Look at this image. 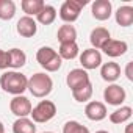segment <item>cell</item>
<instances>
[{
  "instance_id": "3957f363",
  "label": "cell",
  "mask_w": 133,
  "mask_h": 133,
  "mask_svg": "<svg viewBox=\"0 0 133 133\" xmlns=\"http://www.w3.org/2000/svg\"><path fill=\"white\" fill-rule=\"evenodd\" d=\"M36 59L41 64V68H44L47 72H56L59 71L63 59L59 58L58 52L52 47H41L36 52Z\"/></svg>"
},
{
  "instance_id": "7c38bea8",
  "label": "cell",
  "mask_w": 133,
  "mask_h": 133,
  "mask_svg": "<svg viewBox=\"0 0 133 133\" xmlns=\"http://www.w3.org/2000/svg\"><path fill=\"white\" fill-rule=\"evenodd\" d=\"M92 10V17L97 19V21H107L110 19L111 16V11H113V6H111V2L110 0H96L91 6Z\"/></svg>"
},
{
  "instance_id": "4316f807",
  "label": "cell",
  "mask_w": 133,
  "mask_h": 133,
  "mask_svg": "<svg viewBox=\"0 0 133 133\" xmlns=\"http://www.w3.org/2000/svg\"><path fill=\"white\" fill-rule=\"evenodd\" d=\"M10 68V56L8 52L0 49V69H8Z\"/></svg>"
},
{
  "instance_id": "1f68e13d",
  "label": "cell",
  "mask_w": 133,
  "mask_h": 133,
  "mask_svg": "<svg viewBox=\"0 0 133 133\" xmlns=\"http://www.w3.org/2000/svg\"><path fill=\"white\" fill-rule=\"evenodd\" d=\"M42 133H52V131H42Z\"/></svg>"
},
{
  "instance_id": "f1b7e54d",
  "label": "cell",
  "mask_w": 133,
  "mask_h": 133,
  "mask_svg": "<svg viewBox=\"0 0 133 133\" xmlns=\"http://www.w3.org/2000/svg\"><path fill=\"white\" fill-rule=\"evenodd\" d=\"M125 133H133V124H128L125 127Z\"/></svg>"
},
{
  "instance_id": "603a6c76",
  "label": "cell",
  "mask_w": 133,
  "mask_h": 133,
  "mask_svg": "<svg viewBox=\"0 0 133 133\" xmlns=\"http://www.w3.org/2000/svg\"><path fill=\"white\" fill-rule=\"evenodd\" d=\"M16 14V3L13 0H0V19L10 21Z\"/></svg>"
},
{
  "instance_id": "e0dca14e",
  "label": "cell",
  "mask_w": 133,
  "mask_h": 133,
  "mask_svg": "<svg viewBox=\"0 0 133 133\" xmlns=\"http://www.w3.org/2000/svg\"><path fill=\"white\" fill-rule=\"evenodd\" d=\"M114 14H116L117 25H121V27H130L133 24V8L131 6H128V5L121 6V8H117V11Z\"/></svg>"
},
{
  "instance_id": "d6986e66",
  "label": "cell",
  "mask_w": 133,
  "mask_h": 133,
  "mask_svg": "<svg viewBox=\"0 0 133 133\" xmlns=\"http://www.w3.org/2000/svg\"><path fill=\"white\" fill-rule=\"evenodd\" d=\"M78 45L77 42H64V44H59V49H58V55L61 59H74L78 56Z\"/></svg>"
},
{
  "instance_id": "ba28073f",
  "label": "cell",
  "mask_w": 133,
  "mask_h": 133,
  "mask_svg": "<svg viewBox=\"0 0 133 133\" xmlns=\"http://www.w3.org/2000/svg\"><path fill=\"white\" fill-rule=\"evenodd\" d=\"M80 63L83 66L85 71H92L97 69L99 66L102 64V55L99 50L96 49H86L83 50V53L80 55Z\"/></svg>"
},
{
  "instance_id": "4fadbf2b",
  "label": "cell",
  "mask_w": 133,
  "mask_h": 133,
  "mask_svg": "<svg viewBox=\"0 0 133 133\" xmlns=\"http://www.w3.org/2000/svg\"><path fill=\"white\" fill-rule=\"evenodd\" d=\"M17 33L24 38H31L36 35L38 31V25H36V21L33 17H28V16H24L19 19L17 22Z\"/></svg>"
},
{
  "instance_id": "f546056e",
  "label": "cell",
  "mask_w": 133,
  "mask_h": 133,
  "mask_svg": "<svg viewBox=\"0 0 133 133\" xmlns=\"http://www.w3.org/2000/svg\"><path fill=\"white\" fill-rule=\"evenodd\" d=\"M0 133H5V127H3V124H2V121H0Z\"/></svg>"
},
{
  "instance_id": "5b68a950",
  "label": "cell",
  "mask_w": 133,
  "mask_h": 133,
  "mask_svg": "<svg viewBox=\"0 0 133 133\" xmlns=\"http://www.w3.org/2000/svg\"><path fill=\"white\" fill-rule=\"evenodd\" d=\"M56 114V105L50 100H41L35 108H31V119L33 122H38V124H44V122H49L50 119H53Z\"/></svg>"
},
{
  "instance_id": "484cf974",
  "label": "cell",
  "mask_w": 133,
  "mask_h": 133,
  "mask_svg": "<svg viewBox=\"0 0 133 133\" xmlns=\"http://www.w3.org/2000/svg\"><path fill=\"white\" fill-rule=\"evenodd\" d=\"M63 133H89V130L77 121H68L63 127Z\"/></svg>"
},
{
  "instance_id": "cb8c5ba5",
  "label": "cell",
  "mask_w": 133,
  "mask_h": 133,
  "mask_svg": "<svg viewBox=\"0 0 133 133\" xmlns=\"http://www.w3.org/2000/svg\"><path fill=\"white\" fill-rule=\"evenodd\" d=\"M130 117H131V108L130 107H121L110 114V121L113 124H124Z\"/></svg>"
},
{
  "instance_id": "8fae6325",
  "label": "cell",
  "mask_w": 133,
  "mask_h": 133,
  "mask_svg": "<svg viewBox=\"0 0 133 133\" xmlns=\"http://www.w3.org/2000/svg\"><path fill=\"white\" fill-rule=\"evenodd\" d=\"M85 114L89 121H94V122H99V121H103L107 117V107L102 103V102H97V100H92L89 102L86 107H85Z\"/></svg>"
},
{
  "instance_id": "9a60e30c",
  "label": "cell",
  "mask_w": 133,
  "mask_h": 133,
  "mask_svg": "<svg viewBox=\"0 0 133 133\" xmlns=\"http://www.w3.org/2000/svg\"><path fill=\"white\" fill-rule=\"evenodd\" d=\"M108 39H111V35H110V31H108L107 28H103V27L94 28V30L91 31V36H89V41H91V44H92V49H96V50L102 49L103 44H105Z\"/></svg>"
},
{
  "instance_id": "ac0fdd59",
  "label": "cell",
  "mask_w": 133,
  "mask_h": 133,
  "mask_svg": "<svg viewBox=\"0 0 133 133\" xmlns=\"http://www.w3.org/2000/svg\"><path fill=\"white\" fill-rule=\"evenodd\" d=\"M13 133H36V125L28 117H17L13 124Z\"/></svg>"
},
{
  "instance_id": "8992f818",
  "label": "cell",
  "mask_w": 133,
  "mask_h": 133,
  "mask_svg": "<svg viewBox=\"0 0 133 133\" xmlns=\"http://www.w3.org/2000/svg\"><path fill=\"white\" fill-rule=\"evenodd\" d=\"M31 102L25 96H14V99L10 102V110L17 117H27L31 113Z\"/></svg>"
},
{
  "instance_id": "5bb4252c",
  "label": "cell",
  "mask_w": 133,
  "mask_h": 133,
  "mask_svg": "<svg viewBox=\"0 0 133 133\" xmlns=\"http://www.w3.org/2000/svg\"><path fill=\"white\" fill-rule=\"evenodd\" d=\"M100 75L105 82L108 83H113L116 82L119 77H121V68L117 63H113V61H108L105 64H102V69H100Z\"/></svg>"
},
{
  "instance_id": "6da1fadb",
  "label": "cell",
  "mask_w": 133,
  "mask_h": 133,
  "mask_svg": "<svg viewBox=\"0 0 133 133\" xmlns=\"http://www.w3.org/2000/svg\"><path fill=\"white\" fill-rule=\"evenodd\" d=\"M27 83H28V78L17 71L3 72L2 77H0V88L13 96H22V92L27 89Z\"/></svg>"
},
{
  "instance_id": "d4e9b609",
  "label": "cell",
  "mask_w": 133,
  "mask_h": 133,
  "mask_svg": "<svg viewBox=\"0 0 133 133\" xmlns=\"http://www.w3.org/2000/svg\"><path fill=\"white\" fill-rule=\"evenodd\" d=\"M72 97H74L77 102H82V103H83V102H88V100L92 97V85L88 83V85H85V86H82V88L72 91Z\"/></svg>"
},
{
  "instance_id": "83f0119b",
  "label": "cell",
  "mask_w": 133,
  "mask_h": 133,
  "mask_svg": "<svg viewBox=\"0 0 133 133\" xmlns=\"http://www.w3.org/2000/svg\"><path fill=\"white\" fill-rule=\"evenodd\" d=\"M131 68H133V63H127V68H125V75L130 82H133V72H131Z\"/></svg>"
},
{
  "instance_id": "ffe728a7",
  "label": "cell",
  "mask_w": 133,
  "mask_h": 133,
  "mask_svg": "<svg viewBox=\"0 0 133 133\" xmlns=\"http://www.w3.org/2000/svg\"><path fill=\"white\" fill-rule=\"evenodd\" d=\"M8 56H10V68H13V69H21L27 63V55L21 49L8 50Z\"/></svg>"
},
{
  "instance_id": "44dd1931",
  "label": "cell",
  "mask_w": 133,
  "mask_h": 133,
  "mask_svg": "<svg viewBox=\"0 0 133 133\" xmlns=\"http://www.w3.org/2000/svg\"><path fill=\"white\" fill-rule=\"evenodd\" d=\"M36 19L39 24L42 25H50L55 22L56 19V10L52 6V5H44V8L36 14Z\"/></svg>"
},
{
  "instance_id": "277c9868",
  "label": "cell",
  "mask_w": 133,
  "mask_h": 133,
  "mask_svg": "<svg viewBox=\"0 0 133 133\" xmlns=\"http://www.w3.org/2000/svg\"><path fill=\"white\" fill-rule=\"evenodd\" d=\"M88 2L86 0H66L59 8V17L66 24H72L80 17L82 10Z\"/></svg>"
},
{
  "instance_id": "52a82bcc",
  "label": "cell",
  "mask_w": 133,
  "mask_h": 133,
  "mask_svg": "<svg viewBox=\"0 0 133 133\" xmlns=\"http://www.w3.org/2000/svg\"><path fill=\"white\" fill-rule=\"evenodd\" d=\"M127 94H125V89L121 86V85H110L108 88H105L103 91V99L107 100L108 105H114V107H119L124 103Z\"/></svg>"
},
{
  "instance_id": "9c48e42d",
  "label": "cell",
  "mask_w": 133,
  "mask_h": 133,
  "mask_svg": "<svg viewBox=\"0 0 133 133\" xmlns=\"http://www.w3.org/2000/svg\"><path fill=\"white\" fill-rule=\"evenodd\" d=\"M66 83L71 88V91H75V89L91 83V80H89V75L85 69H72L68 74V77H66Z\"/></svg>"
},
{
  "instance_id": "7a4b0ae2",
  "label": "cell",
  "mask_w": 133,
  "mask_h": 133,
  "mask_svg": "<svg viewBox=\"0 0 133 133\" xmlns=\"http://www.w3.org/2000/svg\"><path fill=\"white\" fill-rule=\"evenodd\" d=\"M27 89L31 92V96L35 97H45L52 92L53 89V82L52 78L44 74V72H38L35 75H31L28 78V83H27Z\"/></svg>"
},
{
  "instance_id": "4dcf8cb0",
  "label": "cell",
  "mask_w": 133,
  "mask_h": 133,
  "mask_svg": "<svg viewBox=\"0 0 133 133\" xmlns=\"http://www.w3.org/2000/svg\"><path fill=\"white\" fill-rule=\"evenodd\" d=\"M96 133H108L107 130H99V131H96Z\"/></svg>"
},
{
  "instance_id": "30bf717a",
  "label": "cell",
  "mask_w": 133,
  "mask_h": 133,
  "mask_svg": "<svg viewBox=\"0 0 133 133\" xmlns=\"http://www.w3.org/2000/svg\"><path fill=\"white\" fill-rule=\"evenodd\" d=\"M100 50H103L105 55H108L111 58H117V56H122L128 50V44L125 41H119V39H108Z\"/></svg>"
},
{
  "instance_id": "2e32d148",
  "label": "cell",
  "mask_w": 133,
  "mask_h": 133,
  "mask_svg": "<svg viewBox=\"0 0 133 133\" xmlns=\"http://www.w3.org/2000/svg\"><path fill=\"white\" fill-rule=\"evenodd\" d=\"M56 36H58L59 44H64V42H75V39H77V30H75V27L71 25V24H64V25H61V27L58 28Z\"/></svg>"
},
{
  "instance_id": "7402d4cb",
  "label": "cell",
  "mask_w": 133,
  "mask_h": 133,
  "mask_svg": "<svg viewBox=\"0 0 133 133\" xmlns=\"http://www.w3.org/2000/svg\"><path fill=\"white\" fill-rule=\"evenodd\" d=\"M44 5H45V3L42 2V0H22V3H21L24 13H25L28 17L36 16V14L44 8Z\"/></svg>"
}]
</instances>
